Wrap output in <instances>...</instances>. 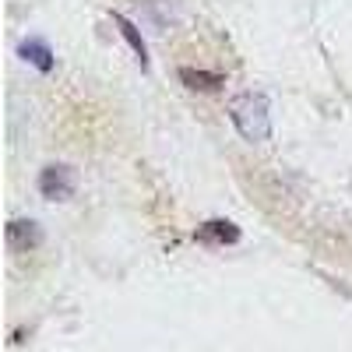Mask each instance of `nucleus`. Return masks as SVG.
<instances>
[{
	"instance_id": "obj_1",
	"label": "nucleus",
	"mask_w": 352,
	"mask_h": 352,
	"mask_svg": "<svg viewBox=\"0 0 352 352\" xmlns=\"http://www.w3.org/2000/svg\"><path fill=\"white\" fill-rule=\"evenodd\" d=\"M229 120L247 141L261 144L272 138V106H268V96L261 92H240L229 99Z\"/></svg>"
},
{
	"instance_id": "obj_2",
	"label": "nucleus",
	"mask_w": 352,
	"mask_h": 352,
	"mask_svg": "<svg viewBox=\"0 0 352 352\" xmlns=\"http://www.w3.org/2000/svg\"><path fill=\"white\" fill-rule=\"evenodd\" d=\"M74 187H78V176H74V169L64 166V162L46 166V169L39 173V194L50 197V201H67V197L74 194Z\"/></svg>"
},
{
	"instance_id": "obj_4",
	"label": "nucleus",
	"mask_w": 352,
	"mask_h": 352,
	"mask_svg": "<svg viewBox=\"0 0 352 352\" xmlns=\"http://www.w3.org/2000/svg\"><path fill=\"white\" fill-rule=\"evenodd\" d=\"M194 236L201 243H236L240 240V226H232L229 219H208L204 226H197Z\"/></svg>"
},
{
	"instance_id": "obj_5",
	"label": "nucleus",
	"mask_w": 352,
	"mask_h": 352,
	"mask_svg": "<svg viewBox=\"0 0 352 352\" xmlns=\"http://www.w3.org/2000/svg\"><path fill=\"white\" fill-rule=\"evenodd\" d=\"M113 21H116V28H120V36L131 43V50H134V56H138V64L148 71V46H144V39H141V32H138V25H134L131 18H124L120 11L113 14Z\"/></svg>"
},
{
	"instance_id": "obj_7",
	"label": "nucleus",
	"mask_w": 352,
	"mask_h": 352,
	"mask_svg": "<svg viewBox=\"0 0 352 352\" xmlns=\"http://www.w3.org/2000/svg\"><path fill=\"white\" fill-rule=\"evenodd\" d=\"M180 81L187 88H201V92H212V88H222L226 78L215 71H194V67H180Z\"/></svg>"
},
{
	"instance_id": "obj_3",
	"label": "nucleus",
	"mask_w": 352,
	"mask_h": 352,
	"mask_svg": "<svg viewBox=\"0 0 352 352\" xmlns=\"http://www.w3.org/2000/svg\"><path fill=\"white\" fill-rule=\"evenodd\" d=\"M8 243H11V250H36L43 243V226L32 219H11L8 222Z\"/></svg>"
},
{
	"instance_id": "obj_6",
	"label": "nucleus",
	"mask_w": 352,
	"mask_h": 352,
	"mask_svg": "<svg viewBox=\"0 0 352 352\" xmlns=\"http://www.w3.org/2000/svg\"><path fill=\"white\" fill-rule=\"evenodd\" d=\"M18 53H21V60H28L32 67H39L43 74L53 71V50H50L43 39H25V43L18 46Z\"/></svg>"
}]
</instances>
